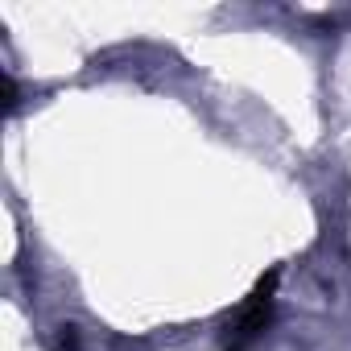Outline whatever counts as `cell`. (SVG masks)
I'll use <instances>...</instances> for the list:
<instances>
[{
    "label": "cell",
    "mask_w": 351,
    "mask_h": 351,
    "mask_svg": "<svg viewBox=\"0 0 351 351\" xmlns=\"http://www.w3.org/2000/svg\"><path fill=\"white\" fill-rule=\"evenodd\" d=\"M273 289H277V273H269L256 289H252V298L240 306V314H236V326H232V351H240L244 343H252L265 326H269V310H273Z\"/></svg>",
    "instance_id": "cell-1"
}]
</instances>
